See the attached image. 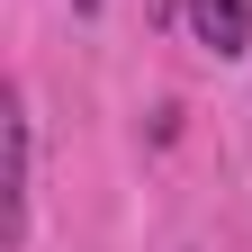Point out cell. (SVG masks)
<instances>
[{
    "label": "cell",
    "mask_w": 252,
    "mask_h": 252,
    "mask_svg": "<svg viewBox=\"0 0 252 252\" xmlns=\"http://www.w3.org/2000/svg\"><path fill=\"white\" fill-rule=\"evenodd\" d=\"M72 9H81V18H99V0H72Z\"/></svg>",
    "instance_id": "3"
},
{
    "label": "cell",
    "mask_w": 252,
    "mask_h": 252,
    "mask_svg": "<svg viewBox=\"0 0 252 252\" xmlns=\"http://www.w3.org/2000/svg\"><path fill=\"white\" fill-rule=\"evenodd\" d=\"M27 207H36V117L9 90V252L27 243Z\"/></svg>",
    "instance_id": "1"
},
{
    "label": "cell",
    "mask_w": 252,
    "mask_h": 252,
    "mask_svg": "<svg viewBox=\"0 0 252 252\" xmlns=\"http://www.w3.org/2000/svg\"><path fill=\"white\" fill-rule=\"evenodd\" d=\"M189 36L207 54H252V0H189Z\"/></svg>",
    "instance_id": "2"
}]
</instances>
